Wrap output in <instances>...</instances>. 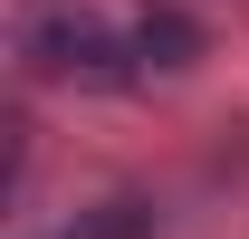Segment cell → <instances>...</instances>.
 Here are the masks:
<instances>
[{
  "instance_id": "cell-1",
  "label": "cell",
  "mask_w": 249,
  "mask_h": 239,
  "mask_svg": "<svg viewBox=\"0 0 249 239\" xmlns=\"http://www.w3.org/2000/svg\"><path fill=\"white\" fill-rule=\"evenodd\" d=\"M19 38H29V58L48 77H77V86H124L134 77V38L106 10H77V0H38Z\"/></svg>"
},
{
  "instance_id": "cell-2",
  "label": "cell",
  "mask_w": 249,
  "mask_h": 239,
  "mask_svg": "<svg viewBox=\"0 0 249 239\" xmlns=\"http://www.w3.org/2000/svg\"><path fill=\"white\" fill-rule=\"evenodd\" d=\"M144 230H154V210H144V201H106L87 230H67V239H144Z\"/></svg>"
}]
</instances>
